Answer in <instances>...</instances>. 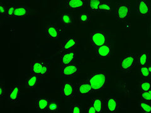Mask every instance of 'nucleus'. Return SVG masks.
Segmentation results:
<instances>
[{"instance_id":"obj_1","label":"nucleus","mask_w":151,"mask_h":113,"mask_svg":"<svg viewBox=\"0 0 151 113\" xmlns=\"http://www.w3.org/2000/svg\"><path fill=\"white\" fill-rule=\"evenodd\" d=\"M86 81L90 84L93 93L101 91L105 87L107 83V75L104 72H96L92 74Z\"/></svg>"},{"instance_id":"obj_2","label":"nucleus","mask_w":151,"mask_h":113,"mask_svg":"<svg viewBox=\"0 0 151 113\" xmlns=\"http://www.w3.org/2000/svg\"><path fill=\"white\" fill-rule=\"evenodd\" d=\"M137 59L136 54L132 53L127 54L120 61V69L123 72L129 73L134 68Z\"/></svg>"},{"instance_id":"obj_3","label":"nucleus","mask_w":151,"mask_h":113,"mask_svg":"<svg viewBox=\"0 0 151 113\" xmlns=\"http://www.w3.org/2000/svg\"><path fill=\"white\" fill-rule=\"evenodd\" d=\"M131 14V6L127 3H119L116 4V16L118 20L125 21Z\"/></svg>"},{"instance_id":"obj_4","label":"nucleus","mask_w":151,"mask_h":113,"mask_svg":"<svg viewBox=\"0 0 151 113\" xmlns=\"http://www.w3.org/2000/svg\"><path fill=\"white\" fill-rule=\"evenodd\" d=\"M90 43L93 48H98L107 43V35L103 31H96L92 32L89 36Z\"/></svg>"},{"instance_id":"obj_5","label":"nucleus","mask_w":151,"mask_h":113,"mask_svg":"<svg viewBox=\"0 0 151 113\" xmlns=\"http://www.w3.org/2000/svg\"><path fill=\"white\" fill-rule=\"evenodd\" d=\"M60 93L63 97L68 99H71L76 97L75 89L74 85L69 82L63 83L60 88Z\"/></svg>"},{"instance_id":"obj_6","label":"nucleus","mask_w":151,"mask_h":113,"mask_svg":"<svg viewBox=\"0 0 151 113\" xmlns=\"http://www.w3.org/2000/svg\"><path fill=\"white\" fill-rule=\"evenodd\" d=\"M151 10V4L147 0H138L137 3V11L142 17L149 16Z\"/></svg>"},{"instance_id":"obj_7","label":"nucleus","mask_w":151,"mask_h":113,"mask_svg":"<svg viewBox=\"0 0 151 113\" xmlns=\"http://www.w3.org/2000/svg\"><path fill=\"white\" fill-rule=\"evenodd\" d=\"M79 72V68L76 64H69L63 66L61 69L60 74L64 77H75Z\"/></svg>"},{"instance_id":"obj_8","label":"nucleus","mask_w":151,"mask_h":113,"mask_svg":"<svg viewBox=\"0 0 151 113\" xmlns=\"http://www.w3.org/2000/svg\"><path fill=\"white\" fill-rule=\"evenodd\" d=\"M64 31L62 28L55 25H50L47 27L45 30V35L50 39L57 40L59 39L61 34Z\"/></svg>"},{"instance_id":"obj_9","label":"nucleus","mask_w":151,"mask_h":113,"mask_svg":"<svg viewBox=\"0 0 151 113\" xmlns=\"http://www.w3.org/2000/svg\"><path fill=\"white\" fill-rule=\"evenodd\" d=\"M76 90L81 97H86L93 93V89L87 81L76 84Z\"/></svg>"},{"instance_id":"obj_10","label":"nucleus","mask_w":151,"mask_h":113,"mask_svg":"<svg viewBox=\"0 0 151 113\" xmlns=\"http://www.w3.org/2000/svg\"><path fill=\"white\" fill-rule=\"evenodd\" d=\"M96 56L98 58L110 57L111 54V46L109 44H105L96 49Z\"/></svg>"},{"instance_id":"obj_11","label":"nucleus","mask_w":151,"mask_h":113,"mask_svg":"<svg viewBox=\"0 0 151 113\" xmlns=\"http://www.w3.org/2000/svg\"><path fill=\"white\" fill-rule=\"evenodd\" d=\"M76 54L73 50H68L62 53L60 55V64L65 66L73 64L74 61Z\"/></svg>"},{"instance_id":"obj_12","label":"nucleus","mask_w":151,"mask_h":113,"mask_svg":"<svg viewBox=\"0 0 151 113\" xmlns=\"http://www.w3.org/2000/svg\"><path fill=\"white\" fill-rule=\"evenodd\" d=\"M8 99L13 103H18L20 100V84H16L8 94Z\"/></svg>"},{"instance_id":"obj_13","label":"nucleus","mask_w":151,"mask_h":113,"mask_svg":"<svg viewBox=\"0 0 151 113\" xmlns=\"http://www.w3.org/2000/svg\"><path fill=\"white\" fill-rule=\"evenodd\" d=\"M78 45V41L74 37H70L66 39L64 43L60 45L59 49V53H63L64 51L71 50Z\"/></svg>"},{"instance_id":"obj_14","label":"nucleus","mask_w":151,"mask_h":113,"mask_svg":"<svg viewBox=\"0 0 151 113\" xmlns=\"http://www.w3.org/2000/svg\"><path fill=\"white\" fill-rule=\"evenodd\" d=\"M86 0H67L65 4L66 9L76 10L84 8L86 6Z\"/></svg>"},{"instance_id":"obj_15","label":"nucleus","mask_w":151,"mask_h":113,"mask_svg":"<svg viewBox=\"0 0 151 113\" xmlns=\"http://www.w3.org/2000/svg\"><path fill=\"white\" fill-rule=\"evenodd\" d=\"M105 107L107 112L115 113L119 108V102L115 98H107L105 102Z\"/></svg>"},{"instance_id":"obj_16","label":"nucleus","mask_w":151,"mask_h":113,"mask_svg":"<svg viewBox=\"0 0 151 113\" xmlns=\"http://www.w3.org/2000/svg\"><path fill=\"white\" fill-rule=\"evenodd\" d=\"M44 64L45 62H39V61L32 63L30 65V72L32 74H35L40 77Z\"/></svg>"},{"instance_id":"obj_17","label":"nucleus","mask_w":151,"mask_h":113,"mask_svg":"<svg viewBox=\"0 0 151 113\" xmlns=\"http://www.w3.org/2000/svg\"><path fill=\"white\" fill-rule=\"evenodd\" d=\"M50 100L47 98H37L36 100V106L41 112H46Z\"/></svg>"},{"instance_id":"obj_18","label":"nucleus","mask_w":151,"mask_h":113,"mask_svg":"<svg viewBox=\"0 0 151 113\" xmlns=\"http://www.w3.org/2000/svg\"><path fill=\"white\" fill-rule=\"evenodd\" d=\"M39 75L35 74H32L28 77L25 82L26 87L28 89H34L37 87L38 83H39Z\"/></svg>"},{"instance_id":"obj_19","label":"nucleus","mask_w":151,"mask_h":113,"mask_svg":"<svg viewBox=\"0 0 151 113\" xmlns=\"http://www.w3.org/2000/svg\"><path fill=\"white\" fill-rule=\"evenodd\" d=\"M30 13L29 9L27 7L22 6L16 7L15 13H14V18H23L27 16Z\"/></svg>"},{"instance_id":"obj_20","label":"nucleus","mask_w":151,"mask_h":113,"mask_svg":"<svg viewBox=\"0 0 151 113\" xmlns=\"http://www.w3.org/2000/svg\"><path fill=\"white\" fill-rule=\"evenodd\" d=\"M91 104L95 108L96 113H101L103 112V101L99 97H93L91 99Z\"/></svg>"},{"instance_id":"obj_21","label":"nucleus","mask_w":151,"mask_h":113,"mask_svg":"<svg viewBox=\"0 0 151 113\" xmlns=\"http://www.w3.org/2000/svg\"><path fill=\"white\" fill-rule=\"evenodd\" d=\"M101 0H88V8L93 13L99 12V6L101 3Z\"/></svg>"},{"instance_id":"obj_22","label":"nucleus","mask_w":151,"mask_h":113,"mask_svg":"<svg viewBox=\"0 0 151 113\" xmlns=\"http://www.w3.org/2000/svg\"><path fill=\"white\" fill-rule=\"evenodd\" d=\"M149 54L147 52H142L137 56V62L140 66L147 65L148 64Z\"/></svg>"},{"instance_id":"obj_23","label":"nucleus","mask_w":151,"mask_h":113,"mask_svg":"<svg viewBox=\"0 0 151 113\" xmlns=\"http://www.w3.org/2000/svg\"><path fill=\"white\" fill-rule=\"evenodd\" d=\"M60 21L64 25L66 26H70L73 25V17L71 14L69 13H63L61 15Z\"/></svg>"},{"instance_id":"obj_24","label":"nucleus","mask_w":151,"mask_h":113,"mask_svg":"<svg viewBox=\"0 0 151 113\" xmlns=\"http://www.w3.org/2000/svg\"><path fill=\"white\" fill-rule=\"evenodd\" d=\"M141 111L144 113H151V103L142 101L139 103Z\"/></svg>"},{"instance_id":"obj_25","label":"nucleus","mask_w":151,"mask_h":113,"mask_svg":"<svg viewBox=\"0 0 151 113\" xmlns=\"http://www.w3.org/2000/svg\"><path fill=\"white\" fill-rule=\"evenodd\" d=\"M60 110V106L59 104L55 101L50 102L48 107H47V112H59Z\"/></svg>"},{"instance_id":"obj_26","label":"nucleus","mask_w":151,"mask_h":113,"mask_svg":"<svg viewBox=\"0 0 151 113\" xmlns=\"http://www.w3.org/2000/svg\"><path fill=\"white\" fill-rule=\"evenodd\" d=\"M140 76L144 79H148L151 77V74L148 69L147 65L140 66Z\"/></svg>"},{"instance_id":"obj_27","label":"nucleus","mask_w":151,"mask_h":113,"mask_svg":"<svg viewBox=\"0 0 151 113\" xmlns=\"http://www.w3.org/2000/svg\"><path fill=\"white\" fill-rule=\"evenodd\" d=\"M91 16L88 13H82L79 16V21L81 24H85L90 21Z\"/></svg>"},{"instance_id":"obj_28","label":"nucleus","mask_w":151,"mask_h":113,"mask_svg":"<svg viewBox=\"0 0 151 113\" xmlns=\"http://www.w3.org/2000/svg\"><path fill=\"white\" fill-rule=\"evenodd\" d=\"M99 12H105L109 13L111 12V8L110 3H101L99 6Z\"/></svg>"},{"instance_id":"obj_29","label":"nucleus","mask_w":151,"mask_h":113,"mask_svg":"<svg viewBox=\"0 0 151 113\" xmlns=\"http://www.w3.org/2000/svg\"><path fill=\"white\" fill-rule=\"evenodd\" d=\"M139 87L142 91H149L151 89V83L149 81H142L139 84Z\"/></svg>"},{"instance_id":"obj_30","label":"nucleus","mask_w":151,"mask_h":113,"mask_svg":"<svg viewBox=\"0 0 151 113\" xmlns=\"http://www.w3.org/2000/svg\"><path fill=\"white\" fill-rule=\"evenodd\" d=\"M140 97L142 101L151 103V94L149 91H142Z\"/></svg>"},{"instance_id":"obj_31","label":"nucleus","mask_w":151,"mask_h":113,"mask_svg":"<svg viewBox=\"0 0 151 113\" xmlns=\"http://www.w3.org/2000/svg\"><path fill=\"white\" fill-rule=\"evenodd\" d=\"M70 112L73 113H81L82 109L81 106L78 103H73L70 106Z\"/></svg>"},{"instance_id":"obj_32","label":"nucleus","mask_w":151,"mask_h":113,"mask_svg":"<svg viewBox=\"0 0 151 113\" xmlns=\"http://www.w3.org/2000/svg\"><path fill=\"white\" fill-rule=\"evenodd\" d=\"M15 8L16 7H15L14 6H10L8 7L5 16L7 18H13L14 16V13H15Z\"/></svg>"},{"instance_id":"obj_33","label":"nucleus","mask_w":151,"mask_h":113,"mask_svg":"<svg viewBox=\"0 0 151 113\" xmlns=\"http://www.w3.org/2000/svg\"><path fill=\"white\" fill-rule=\"evenodd\" d=\"M7 8H6V6L4 5V4H3L2 3H0V14H1L2 16L6 15Z\"/></svg>"},{"instance_id":"obj_34","label":"nucleus","mask_w":151,"mask_h":113,"mask_svg":"<svg viewBox=\"0 0 151 113\" xmlns=\"http://www.w3.org/2000/svg\"><path fill=\"white\" fill-rule=\"evenodd\" d=\"M86 112L87 113H96L95 108L94 107V106L92 104H91V106H89V107H88Z\"/></svg>"},{"instance_id":"obj_35","label":"nucleus","mask_w":151,"mask_h":113,"mask_svg":"<svg viewBox=\"0 0 151 113\" xmlns=\"http://www.w3.org/2000/svg\"><path fill=\"white\" fill-rule=\"evenodd\" d=\"M4 94V89L2 86H0V97L2 98Z\"/></svg>"},{"instance_id":"obj_36","label":"nucleus","mask_w":151,"mask_h":113,"mask_svg":"<svg viewBox=\"0 0 151 113\" xmlns=\"http://www.w3.org/2000/svg\"><path fill=\"white\" fill-rule=\"evenodd\" d=\"M147 65L148 69H149V71H150V74H151V64H149V65Z\"/></svg>"},{"instance_id":"obj_37","label":"nucleus","mask_w":151,"mask_h":113,"mask_svg":"<svg viewBox=\"0 0 151 113\" xmlns=\"http://www.w3.org/2000/svg\"><path fill=\"white\" fill-rule=\"evenodd\" d=\"M150 34H151V24H150Z\"/></svg>"},{"instance_id":"obj_38","label":"nucleus","mask_w":151,"mask_h":113,"mask_svg":"<svg viewBox=\"0 0 151 113\" xmlns=\"http://www.w3.org/2000/svg\"><path fill=\"white\" fill-rule=\"evenodd\" d=\"M149 92L151 94V89H150V90L149 91Z\"/></svg>"}]
</instances>
